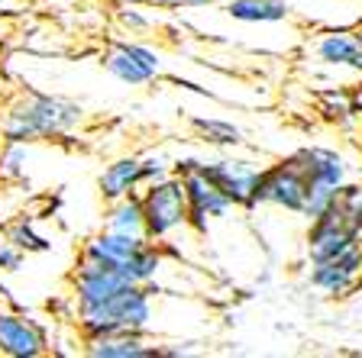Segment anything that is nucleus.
Returning <instances> with one entry per match:
<instances>
[{"label":"nucleus","mask_w":362,"mask_h":358,"mask_svg":"<svg viewBox=\"0 0 362 358\" xmlns=\"http://www.w3.org/2000/svg\"><path fill=\"white\" fill-rule=\"evenodd\" d=\"M220 13L240 26H279L294 16L291 0H223Z\"/></svg>","instance_id":"dca6fc26"},{"label":"nucleus","mask_w":362,"mask_h":358,"mask_svg":"<svg viewBox=\"0 0 362 358\" xmlns=\"http://www.w3.org/2000/svg\"><path fill=\"white\" fill-rule=\"evenodd\" d=\"M294 162L301 165V172L308 174L310 184H324V187H337L343 191L346 184L362 178V168L356 165V158H349L343 149H333V145H298L294 152H288Z\"/></svg>","instance_id":"9b49d317"},{"label":"nucleus","mask_w":362,"mask_h":358,"mask_svg":"<svg viewBox=\"0 0 362 358\" xmlns=\"http://www.w3.org/2000/svg\"><path fill=\"white\" fill-rule=\"evenodd\" d=\"M356 145H359V152H362V123H359V129H356Z\"/></svg>","instance_id":"cd10ccee"},{"label":"nucleus","mask_w":362,"mask_h":358,"mask_svg":"<svg viewBox=\"0 0 362 358\" xmlns=\"http://www.w3.org/2000/svg\"><path fill=\"white\" fill-rule=\"evenodd\" d=\"M45 352H52V342L42 323L13 306H0V355L39 358Z\"/></svg>","instance_id":"f8f14e48"},{"label":"nucleus","mask_w":362,"mask_h":358,"mask_svg":"<svg viewBox=\"0 0 362 358\" xmlns=\"http://www.w3.org/2000/svg\"><path fill=\"white\" fill-rule=\"evenodd\" d=\"M308 191H310L308 174L301 172V165L291 155H285L262 168L256 197H252V213L256 210H279V213H288V217H301L304 203H308Z\"/></svg>","instance_id":"423d86ee"},{"label":"nucleus","mask_w":362,"mask_h":358,"mask_svg":"<svg viewBox=\"0 0 362 358\" xmlns=\"http://www.w3.org/2000/svg\"><path fill=\"white\" fill-rule=\"evenodd\" d=\"M143 187H146L143 162H139V155H133V152H123V155L110 158L98 174V194L104 197V203L120 201V197H129V194H139Z\"/></svg>","instance_id":"4468645a"},{"label":"nucleus","mask_w":362,"mask_h":358,"mask_svg":"<svg viewBox=\"0 0 362 358\" xmlns=\"http://www.w3.org/2000/svg\"><path fill=\"white\" fill-rule=\"evenodd\" d=\"M110 4H146V0H110Z\"/></svg>","instance_id":"c756f323"},{"label":"nucleus","mask_w":362,"mask_h":358,"mask_svg":"<svg viewBox=\"0 0 362 358\" xmlns=\"http://www.w3.org/2000/svg\"><path fill=\"white\" fill-rule=\"evenodd\" d=\"M197 168H201L236 207L252 213V197H256V187H259V178H262L265 165L236 155V149H226V152H217V155H201Z\"/></svg>","instance_id":"6e6552de"},{"label":"nucleus","mask_w":362,"mask_h":358,"mask_svg":"<svg viewBox=\"0 0 362 358\" xmlns=\"http://www.w3.org/2000/svg\"><path fill=\"white\" fill-rule=\"evenodd\" d=\"M149 4H117V26L129 36H146L156 30V20L149 16Z\"/></svg>","instance_id":"412c9836"},{"label":"nucleus","mask_w":362,"mask_h":358,"mask_svg":"<svg viewBox=\"0 0 362 358\" xmlns=\"http://www.w3.org/2000/svg\"><path fill=\"white\" fill-rule=\"evenodd\" d=\"M308 61L320 71H327V84H343L339 75L362 81V30L327 26V30L314 32L308 39Z\"/></svg>","instance_id":"20e7f679"},{"label":"nucleus","mask_w":362,"mask_h":358,"mask_svg":"<svg viewBox=\"0 0 362 358\" xmlns=\"http://www.w3.org/2000/svg\"><path fill=\"white\" fill-rule=\"evenodd\" d=\"M23 268H26V252L0 232V275H20Z\"/></svg>","instance_id":"5701e85b"},{"label":"nucleus","mask_w":362,"mask_h":358,"mask_svg":"<svg viewBox=\"0 0 362 358\" xmlns=\"http://www.w3.org/2000/svg\"><path fill=\"white\" fill-rule=\"evenodd\" d=\"M308 287L324 300H349L362 291V246L324 261H308Z\"/></svg>","instance_id":"1a4fd4ad"},{"label":"nucleus","mask_w":362,"mask_h":358,"mask_svg":"<svg viewBox=\"0 0 362 358\" xmlns=\"http://www.w3.org/2000/svg\"><path fill=\"white\" fill-rule=\"evenodd\" d=\"M4 97H7V81H4V75H0V104H4Z\"/></svg>","instance_id":"bb28decb"},{"label":"nucleus","mask_w":362,"mask_h":358,"mask_svg":"<svg viewBox=\"0 0 362 358\" xmlns=\"http://www.w3.org/2000/svg\"><path fill=\"white\" fill-rule=\"evenodd\" d=\"M0 232H4L13 246H20L26 255L49 252V249H52V239L39 229L36 213H16V217L4 220V223H0Z\"/></svg>","instance_id":"a211bd4d"},{"label":"nucleus","mask_w":362,"mask_h":358,"mask_svg":"<svg viewBox=\"0 0 362 358\" xmlns=\"http://www.w3.org/2000/svg\"><path fill=\"white\" fill-rule=\"evenodd\" d=\"M26 4H42V7H68L75 0H26Z\"/></svg>","instance_id":"393cba45"},{"label":"nucleus","mask_w":362,"mask_h":358,"mask_svg":"<svg viewBox=\"0 0 362 358\" xmlns=\"http://www.w3.org/2000/svg\"><path fill=\"white\" fill-rule=\"evenodd\" d=\"M88 123L84 104L45 90H13L0 104V142H65Z\"/></svg>","instance_id":"f257e3e1"},{"label":"nucleus","mask_w":362,"mask_h":358,"mask_svg":"<svg viewBox=\"0 0 362 358\" xmlns=\"http://www.w3.org/2000/svg\"><path fill=\"white\" fill-rule=\"evenodd\" d=\"M33 142H0V181L23 184L33 172Z\"/></svg>","instance_id":"aec40b11"},{"label":"nucleus","mask_w":362,"mask_h":358,"mask_svg":"<svg viewBox=\"0 0 362 358\" xmlns=\"http://www.w3.org/2000/svg\"><path fill=\"white\" fill-rule=\"evenodd\" d=\"M4 220L7 217H4V194H0V223H4Z\"/></svg>","instance_id":"7c9ffc66"},{"label":"nucleus","mask_w":362,"mask_h":358,"mask_svg":"<svg viewBox=\"0 0 362 358\" xmlns=\"http://www.w3.org/2000/svg\"><path fill=\"white\" fill-rule=\"evenodd\" d=\"M168 294L172 291L149 287V284H127L104 304L78 310L75 326L81 339L110 336V333H146V336L165 339L162 336V306Z\"/></svg>","instance_id":"f03ea898"},{"label":"nucleus","mask_w":362,"mask_h":358,"mask_svg":"<svg viewBox=\"0 0 362 358\" xmlns=\"http://www.w3.org/2000/svg\"><path fill=\"white\" fill-rule=\"evenodd\" d=\"M356 246H362V229L353 223L339 197L327 213L310 220L308 229H304V258L308 261L333 258V255H343Z\"/></svg>","instance_id":"0eeeda50"},{"label":"nucleus","mask_w":362,"mask_h":358,"mask_svg":"<svg viewBox=\"0 0 362 358\" xmlns=\"http://www.w3.org/2000/svg\"><path fill=\"white\" fill-rule=\"evenodd\" d=\"M152 10H165V13H185V10H211L217 7L214 0H146Z\"/></svg>","instance_id":"b1692460"},{"label":"nucleus","mask_w":362,"mask_h":358,"mask_svg":"<svg viewBox=\"0 0 362 358\" xmlns=\"http://www.w3.org/2000/svg\"><path fill=\"white\" fill-rule=\"evenodd\" d=\"M185 181V191H188V207H191V232L197 239H207L214 229V223H226V220L233 217L236 203L214 184L201 168H191V172L181 174Z\"/></svg>","instance_id":"9d476101"},{"label":"nucleus","mask_w":362,"mask_h":358,"mask_svg":"<svg viewBox=\"0 0 362 358\" xmlns=\"http://www.w3.org/2000/svg\"><path fill=\"white\" fill-rule=\"evenodd\" d=\"M356 104H359V110H362V84L356 88Z\"/></svg>","instance_id":"c85d7f7f"},{"label":"nucleus","mask_w":362,"mask_h":358,"mask_svg":"<svg viewBox=\"0 0 362 358\" xmlns=\"http://www.w3.org/2000/svg\"><path fill=\"white\" fill-rule=\"evenodd\" d=\"M84 355L90 358H162V339L146 333H110L84 339Z\"/></svg>","instance_id":"2eb2a0df"},{"label":"nucleus","mask_w":362,"mask_h":358,"mask_svg":"<svg viewBox=\"0 0 362 358\" xmlns=\"http://www.w3.org/2000/svg\"><path fill=\"white\" fill-rule=\"evenodd\" d=\"M139 162H143V181L146 184H152V181H162L168 178V174H175V158L168 155L165 149H149L139 155Z\"/></svg>","instance_id":"4be33fe9"},{"label":"nucleus","mask_w":362,"mask_h":358,"mask_svg":"<svg viewBox=\"0 0 362 358\" xmlns=\"http://www.w3.org/2000/svg\"><path fill=\"white\" fill-rule=\"evenodd\" d=\"M143 201V217H146V236L158 246L172 249V242L181 232H191V207H188V191L181 174H168L162 181H152L139 191Z\"/></svg>","instance_id":"7ed1b4c3"},{"label":"nucleus","mask_w":362,"mask_h":358,"mask_svg":"<svg viewBox=\"0 0 362 358\" xmlns=\"http://www.w3.org/2000/svg\"><path fill=\"white\" fill-rule=\"evenodd\" d=\"M16 7V0H0V13H7V10Z\"/></svg>","instance_id":"a878e982"},{"label":"nucleus","mask_w":362,"mask_h":358,"mask_svg":"<svg viewBox=\"0 0 362 358\" xmlns=\"http://www.w3.org/2000/svg\"><path fill=\"white\" fill-rule=\"evenodd\" d=\"M191 129L194 136L211 145L217 152H226V149H243L246 145V133H243L240 123L233 119H223V117H191Z\"/></svg>","instance_id":"f3484780"},{"label":"nucleus","mask_w":362,"mask_h":358,"mask_svg":"<svg viewBox=\"0 0 362 358\" xmlns=\"http://www.w3.org/2000/svg\"><path fill=\"white\" fill-rule=\"evenodd\" d=\"M100 68L127 88H146L165 75V55L146 39H110L100 52Z\"/></svg>","instance_id":"39448f33"},{"label":"nucleus","mask_w":362,"mask_h":358,"mask_svg":"<svg viewBox=\"0 0 362 358\" xmlns=\"http://www.w3.org/2000/svg\"><path fill=\"white\" fill-rule=\"evenodd\" d=\"M214 4H223V0H214Z\"/></svg>","instance_id":"2f4dec72"},{"label":"nucleus","mask_w":362,"mask_h":358,"mask_svg":"<svg viewBox=\"0 0 362 358\" xmlns=\"http://www.w3.org/2000/svg\"><path fill=\"white\" fill-rule=\"evenodd\" d=\"M143 242H149V236H127V232H110V229L100 226L98 232H90V236L81 242L78 258L94 261V265H100V268L117 271L136 249L143 246Z\"/></svg>","instance_id":"ddd939ff"},{"label":"nucleus","mask_w":362,"mask_h":358,"mask_svg":"<svg viewBox=\"0 0 362 358\" xmlns=\"http://www.w3.org/2000/svg\"><path fill=\"white\" fill-rule=\"evenodd\" d=\"M104 229L110 232H127V236H146V217H143V201L139 194L110 201L104 210Z\"/></svg>","instance_id":"6ab92c4d"}]
</instances>
